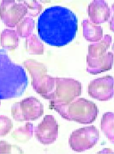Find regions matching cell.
I'll use <instances>...</instances> for the list:
<instances>
[{
  "label": "cell",
  "instance_id": "cell-2",
  "mask_svg": "<svg viewBox=\"0 0 114 154\" xmlns=\"http://www.w3.org/2000/svg\"><path fill=\"white\" fill-rule=\"evenodd\" d=\"M28 84L23 69L12 62L3 50H0V99L17 97Z\"/></svg>",
  "mask_w": 114,
  "mask_h": 154
},
{
  "label": "cell",
  "instance_id": "cell-6",
  "mask_svg": "<svg viewBox=\"0 0 114 154\" xmlns=\"http://www.w3.org/2000/svg\"><path fill=\"white\" fill-rule=\"evenodd\" d=\"M99 132L94 126L80 128L73 132L69 139L71 148L81 152L93 148L99 140Z\"/></svg>",
  "mask_w": 114,
  "mask_h": 154
},
{
  "label": "cell",
  "instance_id": "cell-14",
  "mask_svg": "<svg viewBox=\"0 0 114 154\" xmlns=\"http://www.w3.org/2000/svg\"><path fill=\"white\" fill-rule=\"evenodd\" d=\"M13 123L9 118L0 115V137L7 135L13 128Z\"/></svg>",
  "mask_w": 114,
  "mask_h": 154
},
{
  "label": "cell",
  "instance_id": "cell-1",
  "mask_svg": "<svg viewBox=\"0 0 114 154\" xmlns=\"http://www.w3.org/2000/svg\"><path fill=\"white\" fill-rule=\"evenodd\" d=\"M38 34L47 44L62 46L73 40L77 30V19L72 11L65 7L48 8L39 17Z\"/></svg>",
  "mask_w": 114,
  "mask_h": 154
},
{
  "label": "cell",
  "instance_id": "cell-4",
  "mask_svg": "<svg viewBox=\"0 0 114 154\" xmlns=\"http://www.w3.org/2000/svg\"><path fill=\"white\" fill-rule=\"evenodd\" d=\"M24 65L32 77L33 89L44 98L50 99L52 94L54 80L47 74L46 67L31 59L25 61Z\"/></svg>",
  "mask_w": 114,
  "mask_h": 154
},
{
  "label": "cell",
  "instance_id": "cell-15",
  "mask_svg": "<svg viewBox=\"0 0 114 154\" xmlns=\"http://www.w3.org/2000/svg\"><path fill=\"white\" fill-rule=\"evenodd\" d=\"M14 150H21L17 146L11 145L5 140L0 141V154H7L12 153Z\"/></svg>",
  "mask_w": 114,
  "mask_h": 154
},
{
  "label": "cell",
  "instance_id": "cell-7",
  "mask_svg": "<svg viewBox=\"0 0 114 154\" xmlns=\"http://www.w3.org/2000/svg\"><path fill=\"white\" fill-rule=\"evenodd\" d=\"M27 12L26 6L14 1L3 0L0 3V18L9 27L16 26Z\"/></svg>",
  "mask_w": 114,
  "mask_h": 154
},
{
  "label": "cell",
  "instance_id": "cell-16",
  "mask_svg": "<svg viewBox=\"0 0 114 154\" xmlns=\"http://www.w3.org/2000/svg\"><path fill=\"white\" fill-rule=\"evenodd\" d=\"M24 3H25L27 8H28L27 11H29V13L31 16H36L42 9V6L37 2H32L30 3L25 2Z\"/></svg>",
  "mask_w": 114,
  "mask_h": 154
},
{
  "label": "cell",
  "instance_id": "cell-17",
  "mask_svg": "<svg viewBox=\"0 0 114 154\" xmlns=\"http://www.w3.org/2000/svg\"><path fill=\"white\" fill-rule=\"evenodd\" d=\"M0 105H1V101H0Z\"/></svg>",
  "mask_w": 114,
  "mask_h": 154
},
{
  "label": "cell",
  "instance_id": "cell-3",
  "mask_svg": "<svg viewBox=\"0 0 114 154\" xmlns=\"http://www.w3.org/2000/svg\"><path fill=\"white\" fill-rule=\"evenodd\" d=\"M51 109L58 112L65 119L83 124L93 122L97 117L98 110L95 104L85 99L67 105H50Z\"/></svg>",
  "mask_w": 114,
  "mask_h": 154
},
{
  "label": "cell",
  "instance_id": "cell-11",
  "mask_svg": "<svg viewBox=\"0 0 114 154\" xmlns=\"http://www.w3.org/2000/svg\"><path fill=\"white\" fill-rule=\"evenodd\" d=\"M101 130L110 141L114 142V114L107 112L103 116L101 122Z\"/></svg>",
  "mask_w": 114,
  "mask_h": 154
},
{
  "label": "cell",
  "instance_id": "cell-8",
  "mask_svg": "<svg viewBox=\"0 0 114 154\" xmlns=\"http://www.w3.org/2000/svg\"><path fill=\"white\" fill-rule=\"evenodd\" d=\"M38 141L45 145L56 141L58 135V124L52 115H47L34 130Z\"/></svg>",
  "mask_w": 114,
  "mask_h": 154
},
{
  "label": "cell",
  "instance_id": "cell-10",
  "mask_svg": "<svg viewBox=\"0 0 114 154\" xmlns=\"http://www.w3.org/2000/svg\"><path fill=\"white\" fill-rule=\"evenodd\" d=\"M34 127L30 122H26L25 125L17 128L11 134V136L16 141L26 142L32 137Z\"/></svg>",
  "mask_w": 114,
  "mask_h": 154
},
{
  "label": "cell",
  "instance_id": "cell-5",
  "mask_svg": "<svg viewBox=\"0 0 114 154\" xmlns=\"http://www.w3.org/2000/svg\"><path fill=\"white\" fill-rule=\"evenodd\" d=\"M11 113L16 121H34L44 114V107L38 99L29 97L13 104Z\"/></svg>",
  "mask_w": 114,
  "mask_h": 154
},
{
  "label": "cell",
  "instance_id": "cell-13",
  "mask_svg": "<svg viewBox=\"0 0 114 154\" xmlns=\"http://www.w3.org/2000/svg\"><path fill=\"white\" fill-rule=\"evenodd\" d=\"M27 50L32 54H40L44 52V47L36 35H32L27 39Z\"/></svg>",
  "mask_w": 114,
  "mask_h": 154
},
{
  "label": "cell",
  "instance_id": "cell-9",
  "mask_svg": "<svg viewBox=\"0 0 114 154\" xmlns=\"http://www.w3.org/2000/svg\"><path fill=\"white\" fill-rule=\"evenodd\" d=\"M1 45L3 48L8 50L16 49L19 44V37L16 30L5 29L1 33Z\"/></svg>",
  "mask_w": 114,
  "mask_h": 154
},
{
  "label": "cell",
  "instance_id": "cell-12",
  "mask_svg": "<svg viewBox=\"0 0 114 154\" xmlns=\"http://www.w3.org/2000/svg\"><path fill=\"white\" fill-rule=\"evenodd\" d=\"M16 26V32L18 36L27 37L30 36L34 26V22L31 18L26 17L18 23Z\"/></svg>",
  "mask_w": 114,
  "mask_h": 154
}]
</instances>
